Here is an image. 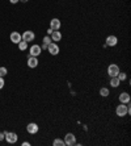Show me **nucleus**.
Masks as SVG:
<instances>
[{
  "mask_svg": "<svg viewBox=\"0 0 131 146\" xmlns=\"http://www.w3.org/2000/svg\"><path fill=\"white\" fill-rule=\"evenodd\" d=\"M117 78L119 79V82H123V80H126V79H127V74H126V72H118V75H117Z\"/></svg>",
  "mask_w": 131,
  "mask_h": 146,
  "instance_id": "nucleus-18",
  "label": "nucleus"
},
{
  "mask_svg": "<svg viewBox=\"0 0 131 146\" xmlns=\"http://www.w3.org/2000/svg\"><path fill=\"white\" fill-rule=\"evenodd\" d=\"M47 51H49L51 55H58L59 51H61V48H59V45H58L57 42H50V44L47 45Z\"/></svg>",
  "mask_w": 131,
  "mask_h": 146,
  "instance_id": "nucleus-3",
  "label": "nucleus"
},
{
  "mask_svg": "<svg viewBox=\"0 0 131 146\" xmlns=\"http://www.w3.org/2000/svg\"><path fill=\"white\" fill-rule=\"evenodd\" d=\"M41 49H42V50H43V49H47V45H42V46H41Z\"/></svg>",
  "mask_w": 131,
  "mask_h": 146,
  "instance_id": "nucleus-27",
  "label": "nucleus"
},
{
  "mask_svg": "<svg viewBox=\"0 0 131 146\" xmlns=\"http://www.w3.org/2000/svg\"><path fill=\"white\" fill-rule=\"evenodd\" d=\"M4 139V133H0V141H3Z\"/></svg>",
  "mask_w": 131,
  "mask_h": 146,
  "instance_id": "nucleus-25",
  "label": "nucleus"
},
{
  "mask_svg": "<svg viewBox=\"0 0 131 146\" xmlns=\"http://www.w3.org/2000/svg\"><path fill=\"white\" fill-rule=\"evenodd\" d=\"M17 45H18V49H20V50H22V51L26 50V48H28V42H25V41H22V40H21Z\"/></svg>",
  "mask_w": 131,
  "mask_h": 146,
  "instance_id": "nucleus-16",
  "label": "nucleus"
},
{
  "mask_svg": "<svg viewBox=\"0 0 131 146\" xmlns=\"http://www.w3.org/2000/svg\"><path fill=\"white\" fill-rule=\"evenodd\" d=\"M61 27H62V23L59 19H51L50 20V28L53 31H61Z\"/></svg>",
  "mask_w": 131,
  "mask_h": 146,
  "instance_id": "nucleus-8",
  "label": "nucleus"
},
{
  "mask_svg": "<svg viewBox=\"0 0 131 146\" xmlns=\"http://www.w3.org/2000/svg\"><path fill=\"white\" fill-rule=\"evenodd\" d=\"M9 1H11V3H12V4H16V3H18L20 0H9Z\"/></svg>",
  "mask_w": 131,
  "mask_h": 146,
  "instance_id": "nucleus-24",
  "label": "nucleus"
},
{
  "mask_svg": "<svg viewBox=\"0 0 131 146\" xmlns=\"http://www.w3.org/2000/svg\"><path fill=\"white\" fill-rule=\"evenodd\" d=\"M26 130L29 134H37L38 130H39V126H38L36 122H29L26 126Z\"/></svg>",
  "mask_w": 131,
  "mask_h": 146,
  "instance_id": "nucleus-7",
  "label": "nucleus"
},
{
  "mask_svg": "<svg viewBox=\"0 0 131 146\" xmlns=\"http://www.w3.org/2000/svg\"><path fill=\"white\" fill-rule=\"evenodd\" d=\"M21 37H22V41H25V42H32V41L36 38V34L32 31H26L21 34Z\"/></svg>",
  "mask_w": 131,
  "mask_h": 146,
  "instance_id": "nucleus-6",
  "label": "nucleus"
},
{
  "mask_svg": "<svg viewBox=\"0 0 131 146\" xmlns=\"http://www.w3.org/2000/svg\"><path fill=\"white\" fill-rule=\"evenodd\" d=\"M105 44L108 45V46H115L118 44V38L115 36H108L106 37V41H105Z\"/></svg>",
  "mask_w": 131,
  "mask_h": 146,
  "instance_id": "nucleus-12",
  "label": "nucleus"
},
{
  "mask_svg": "<svg viewBox=\"0 0 131 146\" xmlns=\"http://www.w3.org/2000/svg\"><path fill=\"white\" fill-rule=\"evenodd\" d=\"M20 1H22V3H26L28 0H20Z\"/></svg>",
  "mask_w": 131,
  "mask_h": 146,
  "instance_id": "nucleus-28",
  "label": "nucleus"
},
{
  "mask_svg": "<svg viewBox=\"0 0 131 146\" xmlns=\"http://www.w3.org/2000/svg\"><path fill=\"white\" fill-rule=\"evenodd\" d=\"M4 84H5V82H4V78H3V76H0V90L4 87Z\"/></svg>",
  "mask_w": 131,
  "mask_h": 146,
  "instance_id": "nucleus-22",
  "label": "nucleus"
},
{
  "mask_svg": "<svg viewBox=\"0 0 131 146\" xmlns=\"http://www.w3.org/2000/svg\"><path fill=\"white\" fill-rule=\"evenodd\" d=\"M7 74H8V70H7V68H5V67H0V76H3V78H4V76H5Z\"/></svg>",
  "mask_w": 131,
  "mask_h": 146,
  "instance_id": "nucleus-20",
  "label": "nucleus"
},
{
  "mask_svg": "<svg viewBox=\"0 0 131 146\" xmlns=\"http://www.w3.org/2000/svg\"><path fill=\"white\" fill-rule=\"evenodd\" d=\"M38 58L37 57H33V55H30V57H28V66L30 68H36L38 66Z\"/></svg>",
  "mask_w": 131,
  "mask_h": 146,
  "instance_id": "nucleus-9",
  "label": "nucleus"
},
{
  "mask_svg": "<svg viewBox=\"0 0 131 146\" xmlns=\"http://www.w3.org/2000/svg\"><path fill=\"white\" fill-rule=\"evenodd\" d=\"M29 145H30V143L28 142V141H25V142H22V146H29Z\"/></svg>",
  "mask_w": 131,
  "mask_h": 146,
  "instance_id": "nucleus-26",
  "label": "nucleus"
},
{
  "mask_svg": "<svg viewBox=\"0 0 131 146\" xmlns=\"http://www.w3.org/2000/svg\"><path fill=\"white\" fill-rule=\"evenodd\" d=\"M63 141H64V145H67V146L76 145V137H75L74 133H67Z\"/></svg>",
  "mask_w": 131,
  "mask_h": 146,
  "instance_id": "nucleus-4",
  "label": "nucleus"
},
{
  "mask_svg": "<svg viewBox=\"0 0 131 146\" xmlns=\"http://www.w3.org/2000/svg\"><path fill=\"white\" fill-rule=\"evenodd\" d=\"M9 38H11V42H13V44H18V42L22 40V37H21V34L18 33V32H12Z\"/></svg>",
  "mask_w": 131,
  "mask_h": 146,
  "instance_id": "nucleus-11",
  "label": "nucleus"
},
{
  "mask_svg": "<svg viewBox=\"0 0 131 146\" xmlns=\"http://www.w3.org/2000/svg\"><path fill=\"white\" fill-rule=\"evenodd\" d=\"M50 37H51V41H53V42H59V41L62 40V33L59 31H54L50 34Z\"/></svg>",
  "mask_w": 131,
  "mask_h": 146,
  "instance_id": "nucleus-14",
  "label": "nucleus"
},
{
  "mask_svg": "<svg viewBox=\"0 0 131 146\" xmlns=\"http://www.w3.org/2000/svg\"><path fill=\"white\" fill-rule=\"evenodd\" d=\"M119 103H123V104H127V103H130L131 98L130 95H128L127 92H122V94H119Z\"/></svg>",
  "mask_w": 131,
  "mask_h": 146,
  "instance_id": "nucleus-13",
  "label": "nucleus"
},
{
  "mask_svg": "<svg viewBox=\"0 0 131 146\" xmlns=\"http://www.w3.org/2000/svg\"><path fill=\"white\" fill-rule=\"evenodd\" d=\"M109 94H110V92H109V90L106 88V87H102V88L100 90V95L102 96V98H106V96H109Z\"/></svg>",
  "mask_w": 131,
  "mask_h": 146,
  "instance_id": "nucleus-17",
  "label": "nucleus"
},
{
  "mask_svg": "<svg viewBox=\"0 0 131 146\" xmlns=\"http://www.w3.org/2000/svg\"><path fill=\"white\" fill-rule=\"evenodd\" d=\"M41 53H42V49H41L39 45H32L30 46V55H33V57H38Z\"/></svg>",
  "mask_w": 131,
  "mask_h": 146,
  "instance_id": "nucleus-10",
  "label": "nucleus"
},
{
  "mask_svg": "<svg viewBox=\"0 0 131 146\" xmlns=\"http://www.w3.org/2000/svg\"><path fill=\"white\" fill-rule=\"evenodd\" d=\"M53 32H54V31H53L51 28H49V29H47V36H50V34L53 33Z\"/></svg>",
  "mask_w": 131,
  "mask_h": 146,
  "instance_id": "nucleus-23",
  "label": "nucleus"
},
{
  "mask_svg": "<svg viewBox=\"0 0 131 146\" xmlns=\"http://www.w3.org/2000/svg\"><path fill=\"white\" fill-rule=\"evenodd\" d=\"M115 113H117L118 117H124V116L130 115V113H131L130 103H127V104L121 103L119 106H117V108H115Z\"/></svg>",
  "mask_w": 131,
  "mask_h": 146,
  "instance_id": "nucleus-1",
  "label": "nucleus"
},
{
  "mask_svg": "<svg viewBox=\"0 0 131 146\" xmlns=\"http://www.w3.org/2000/svg\"><path fill=\"white\" fill-rule=\"evenodd\" d=\"M118 72H119V67H118V65H115V63H111V65H109L108 67V74L110 78H113V76H117Z\"/></svg>",
  "mask_w": 131,
  "mask_h": 146,
  "instance_id": "nucleus-5",
  "label": "nucleus"
},
{
  "mask_svg": "<svg viewBox=\"0 0 131 146\" xmlns=\"http://www.w3.org/2000/svg\"><path fill=\"white\" fill-rule=\"evenodd\" d=\"M53 145L54 146H64V141L63 139H61V138H57V139H54Z\"/></svg>",
  "mask_w": 131,
  "mask_h": 146,
  "instance_id": "nucleus-19",
  "label": "nucleus"
},
{
  "mask_svg": "<svg viewBox=\"0 0 131 146\" xmlns=\"http://www.w3.org/2000/svg\"><path fill=\"white\" fill-rule=\"evenodd\" d=\"M42 41H43V44H45V45H49L50 42H53V41H51V37H50V36H45L43 40H42Z\"/></svg>",
  "mask_w": 131,
  "mask_h": 146,
  "instance_id": "nucleus-21",
  "label": "nucleus"
},
{
  "mask_svg": "<svg viewBox=\"0 0 131 146\" xmlns=\"http://www.w3.org/2000/svg\"><path fill=\"white\" fill-rule=\"evenodd\" d=\"M4 139L8 143H16L17 139H18V136L13 132H4Z\"/></svg>",
  "mask_w": 131,
  "mask_h": 146,
  "instance_id": "nucleus-2",
  "label": "nucleus"
},
{
  "mask_svg": "<svg viewBox=\"0 0 131 146\" xmlns=\"http://www.w3.org/2000/svg\"><path fill=\"white\" fill-rule=\"evenodd\" d=\"M119 84H121V82H119V79H118L117 76H113V78H110V86L113 87V88H117V87H119Z\"/></svg>",
  "mask_w": 131,
  "mask_h": 146,
  "instance_id": "nucleus-15",
  "label": "nucleus"
}]
</instances>
